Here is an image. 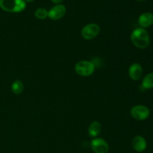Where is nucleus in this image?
I'll return each mask as SVG.
<instances>
[{"instance_id": "nucleus-1", "label": "nucleus", "mask_w": 153, "mask_h": 153, "mask_svg": "<svg viewBox=\"0 0 153 153\" xmlns=\"http://www.w3.org/2000/svg\"><path fill=\"white\" fill-rule=\"evenodd\" d=\"M131 40L133 44L139 49H146L150 43V39L146 29L137 28L132 31Z\"/></svg>"}, {"instance_id": "nucleus-2", "label": "nucleus", "mask_w": 153, "mask_h": 153, "mask_svg": "<svg viewBox=\"0 0 153 153\" xmlns=\"http://www.w3.org/2000/svg\"><path fill=\"white\" fill-rule=\"evenodd\" d=\"M0 7L10 13H19L26 7L25 0H0Z\"/></svg>"}, {"instance_id": "nucleus-3", "label": "nucleus", "mask_w": 153, "mask_h": 153, "mask_svg": "<svg viewBox=\"0 0 153 153\" xmlns=\"http://www.w3.org/2000/svg\"><path fill=\"white\" fill-rule=\"evenodd\" d=\"M95 66L89 61H80L75 65V71L79 76L88 77L94 73Z\"/></svg>"}, {"instance_id": "nucleus-4", "label": "nucleus", "mask_w": 153, "mask_h": 153, "mask_svg": "<svg viewBox=\"0 0 153 153\" xmlns=\"http://www.w3.org/2000/svg\"><path fill=\"white\" fill-rule=\"evenodd\" d=\"M100 32V27L97 23H90L83 27L81 31L82 37L85 40H93L99 35Z\"/></svg>"}, {"instance_id": "nucleus-5", "label": "nucleus", "mask_w": 153, "mask_h": 153, "mask_svg": "<svg viewBox=\"0 0 153 153\" xmlns=\"http://www.w3.org/2000/svg\"><path fill=\"white\" fill-rule=\"evenodd\" d=\"M130 114L131 116L137 120H145L149 117L150 111L146 106L138 105L132 107Z\"/></svg>"}, {"instance_id": "nucleus-6", "label": "nucleus", "mask_w": 153, "mask_h": 153, "mask_svg": "<svg viewBox=\"0 0 153 153\" xmlns=\"http://www.w3.org/2000/svg\"><path fill=\"white\" fill-rule=\"evenodd\" d=\"M91 146L95 153H108L109 150L108 143L102 138H94L91 141Z\"/></svg>"}, {"instance_id": "nucleus-7", "label": "nucleus", "mask_w": 153, "mask_h": 153, "mask_svg": "<svg viewBox=\"0 0 153 153\" xmlns=\"http://www.w3.org/2000/svg\"><path fill=\"white\" fill-rule=\"evenodd\" d=\"M66 13V7L64 4H57L48 11V17L52 20L61 19Z\"/></svg>"}, {"instance_id": "nucleus-8", "label": "nucleus", "mask_w": 153, "mask_h": 153, "mask_svg": "<svg viewBox=\"0 0 153 153\" xmlns=\"http://www.w3.org/2000/svg\"><path fill=\"white\" fill-rule=\"evenodd\" d=\"M142 75H143V68L140 64L134 63L130 66L128 69V76L132 80H139L142 77Z\"/></svg>"}, {"instance_id": "nucleus-9", "label": "nucleus", "mask_w": 153, "mask_h": 153, "mask_svg": "<svg viewBox=\"0 0 153 153\" xmlns=\"http://www.w3.org/2000/svg\"><path fill=\"white\" fill-rule=\"evenodd\" d=\"M131 145H132V147L136 152H142L146 149V146H147V143H146V140H145V138L142 136H135L134 138L132 139V141H131Z\"/></svg>"}, {"instance_id": "nucleus-10", "label": "nucleus", "mask_w": 153, "mask_h": 153, "mask_svg": "<svg viewBox=\"0 0 153 153\" xmlns=\"http://www.w3.org/2000/svg\"><path fill=\"white\" fill-rule=\"evenodd\" d=\"M138 23L140 28H146L151 26L153 24V13L149 12L143 13L139 16Z\"/></svg>"}, {"instance_id": "nucleus-11", "label": "nucleus", "mask_w": 153, "mask_h": 153, "mask_svg": "<svg viewBox=\"0 0 153 153\" xmlns=\"http://www.w3.org/2000/svg\"><path fill=\"white\" fill-rule=\"evenodd\" d=\"M101 132V124L98 121H93L88 127V134L91 137H96Z\"/></svg>"}, {"instance_id": "nucleus-12", "label": "nucleus", "mask_w": 153, "mask_h": 153, "mask_svg": "<svg viewBox=\"0 0 153 153\" xmlns=\"http://www.w3.org/2000/svg\"><path fill=\"white\" fill-rule=\"evenodd\" d=\"M24 90L23 83L20 80H16L13 82L11 85V91L16 95L22 94Z\"/></svg>"}, {"instance_id": "nucleus-13", "label": "nucleus", "mask_w": 153, "mask_h": 153, "mask_svg": "<svg viewBox=\"0 0 153 153\" xmlns=\"http://www.w3.org/2000/svg\"><path fill=\"white\" fill-rule=\"evenodd\" d=\"M142 86L145 89H152L153 88V73L146 75L143 79Z\"/></svg>"}, {"instance_id": "nucleus-14", "label": "nucleus", "mask_w": 153, "mask_h": 153, "mask_svg": "<svg viewBox=\"0 0 153 153\" xmlns=\"http://www.w3.org/2000/svg\"><path fill=\"white\" fill-rule=\"evenodd\" d=\"M34 16L38 19H45L48 17V10L43 7L37 8L34 12Z\"/></svg>"}, {"instance_id": "nucleus-15", "label": "nucleus", "mask_w": 153, "mask_h": 153, "mask_svg": "<svg viewBox=\"0 0 153 153\" xmlns=\"http://www.w3.org/2000/svg\"><path fill=\"white\" fill-rule=\"evenodd\" d=\"M51 1H52V2H53V3H55V4H59L60 3L62 2L63 0H51Z\"/></svg>"}, {"instance_id": "nucleus-16", "label": "nucleus", "mask_w": 153, "mask_h": 153, "mask_svg": "<svg viewBox=\"0 0 153 153\" xmlns=\"http://www.w3.org/2000/svg\"><path fill=\"white\" fill-rule=\"evenodd\" d=\"M34 0H25V2H31V1H33Z\"/></svg>"}, {"instance_id": "nucleus-17", "label": "nucleus", "mask_w": 153, "mask_h": 153, "mask_svg": "<svg viewBox=\"0 0 153 153\" xmlns=\"http://www.w3.org/2000/svg\"><path fill=\"white\" fill-rule=\"evenodd\" d=\"M137 1H146V0H136Z\"/></svg>"}]
</instances>
